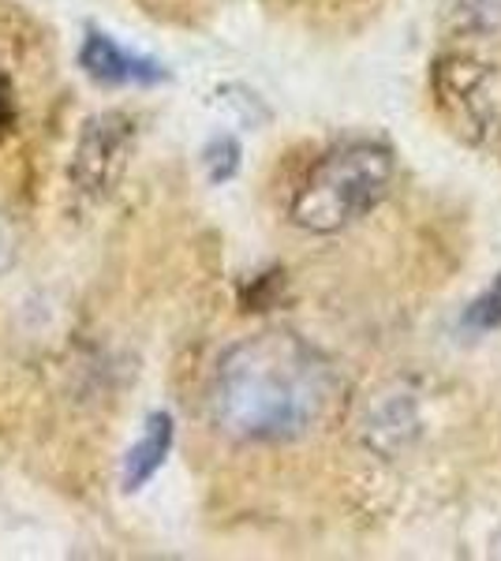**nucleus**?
Instances as JSON below:
<instances>
[{
  "label": "nucleus",
  "mask_w": 501,
  "mask_h": 561,
  "mask_svg": "<svg viewBox=\"0 0 501 561\" xmlns=\"http://www.w3.org/2000/svg\"><path fill=\"white\" fill-rule=\"evenodd\" d=\"M449 20L457 31L494 34L501 31V0H449Z\"/></svg>",
  "instance_id": "8"
},
{
  "label": "nucleus",
  "mask_w": 501,
  "mask_h": 561,
  "mask_svg": "<svg viewBox=\"0 0 501 561\" xmlns=\"http://www.w3.org/2000/svg\"><path fill=\"white\" fill-rule=\"evenodd\" d=\"M482 83H487V68L471 57H442L434 60V94L445 113H453L460 124H468L471 139H479V131H490L494 116H490V105L482 98Z\"/></svg>",
  "instance_id": "5"
},
{
  "label": "nucleus",
  "mask_w": 501,
  "mask_h": 561,
  "mask_svg": "<svg viewBox=\"0 0 501 561\" xmlns=\"http://www.w3.org/2000/svg\"><path fill=\"white\" fill-rule=\"evenodd\" d=\"M203 169H206L209 184H229V180L240 173V142H236L232 135L209 139L203 150Z\"/></svg>",
  "instance_id": "9"
},
{
  "label": "nucleus",
  "mask_w": 501,
  "mask_h": 561,
  "mask_svg": "<svg viewBox=\"0 0 501 561\" xmlns=\"http://www.w3.org/2000/svg\"><path fill=\"white\" fill-rule=\"evenodd\" d=\"M79 68L87 71L94 83L105 87H158L169 79V68L161 60L135 53L113 38V34L90 26L79 45Z\"/></svg>",
  "instance_id": "4"
},
{
  "label": "nucleus",
  "mask_w": 501,
  "mask_h": 561,
  "mask_svg": "<svg viewBox=\"0 0 501 561\" xmlns=\"http://www.w3.org/2000/svg\"><path fill=\"white\" fill-rule=\"evenodd\" d=\"M12 262V243H8V232H4V225H0V270Z\"/></svg>",
  "instance_id": "13"
},
{
  "label": "nucleus",
  "mask_w": 501,
  "mask_h": 561,
  "mask_svg": "<svg viewBox=\"0 0 501 561\" xmlns=\"http://www.w3.org/2000/svg\"><path fill=\"white\" fill-rule=\"evenodd\" d=\"M494 293H498V296H501V277H498V285H494Z\"/></svg>",
  "instance_id": "14"
},
{
  "label": "nucleus",
  "mask_w": 501,
  "mask_h": 561,
  "mask_svg": "<svg viewBox=\"0 0 501 561\" xmlns=\"http://www.w3.org/2000/svg\"><path fill=\"white\" fill-rule=\"evenodd\" d=\"M337 370L311 341L262 330L221 352L209 378V420L243 446H285L311 434L330 412Z\"/></svg>",
  "instance_id": "1"
},
{
  "label": "nucleus",
  "mask_w": 501,
  "mask_h": 561,
  "mask_svg": "<svg viewBox=\"0 0 501 561\" xmlns=\"http://www.w3.org/2000/svg\"><path fill=\"white\" fill-rule=\"evenodd\" d=\"M12 124H15V90L8 83V76H0V135H8Z\"/></svg>",
  "instance_id": "12"
},
{
  "label": "nucleus",
  "mask_w": 501,
  "mask_h": 561,
  "mask_svg": "<svg viewBox=\"0 0 501 561\" xmlns=\"http://www.w3.org/2000/svg\"><path fill=\"white\" fill-rule=\"evenodd\" d=\"M281 277H285L281 270H270V274L251 277V285L240 293L243 311H270V307L281 300V288H285V280Z\"/></svg>",
  "instance_id": "10"
},
{
  "label": "nucleus",
  "mask_w": 501,
  "mask_h": 561,
  "mask_svg": "<svg viewBox=\"0 0 501 561\" xmlns=\"http://www.w3.org/2000/svg\"><path fill=\"white\" fill-rule=\"evenodd\" d=\"M394 150L375 139H355L326 150L299 180L288 217L296 229L315 237H333L352 221L367 217L394 184Z\"/></svg>",
  "instance_id": "2"
},
{
  "label": "nucleus",
  "mask_w": 501,
  "mask_h": 561,
  "mask_svg": "<svg viewBox=\"0 0 501 561\" xmlns=\"http://www.w3.org/2000/svg\"><path fill=\"white\" fill-rule=\"evenodd\" d=\"M135 121L121 108H105L83 121L68 161V180L83 198H105L121 184L127 158L135 150Z\"/></svg>",
  "instance_id": "3"
},
{
  "label": "nucleus",
  "mask_w": 501,
  "mask_h": 561,
  "mask_svg": "<svg viewBox=\"0 0 501 561\" xmlns=\"http://www.w3.org/2000/svg\"><path fill=\"white\" fill-rule=\"evenodd\" d=\"M172 438H177V423L169 412H153L143 423V434L127 446V454L121 460V491L124 494H139L153 476L166 468V460L172 454Z\"/></svg>",
  "instance_id": "6"
},
{
  "label": "nucleus",
  "mask_w": 501,
  "mask_h": 561,
  "mask_svg": "<svg viewBox=\"0 0 501 561\" xmlns=\"http://www.w3.org/2000/svg\"><path fill=\"white\" fill-rule=\"evenodd\" d=\"M464 325H471V330H494V325H501V296L494 288L464 311Z\"/></svg>",
  "instance_id": "11"
},
{
  "label": "nucleus",
  "mask_w": 501,
  "mask_h": 561,
  "mask_svg": "<svg viewBox=\"0 0 501 561\" xmlns=\"http://www.w3.org/2000/svg\"><path fill=\"white\" fill-rule=\"evenodd\" d=\"M415 434H419V412L412 397L405 393L382 397V401L371 404L367 420H363V442L382 457H397L405 446H412Z\"/></svg>",
  "instance_id": "7"
}]
</instances>
